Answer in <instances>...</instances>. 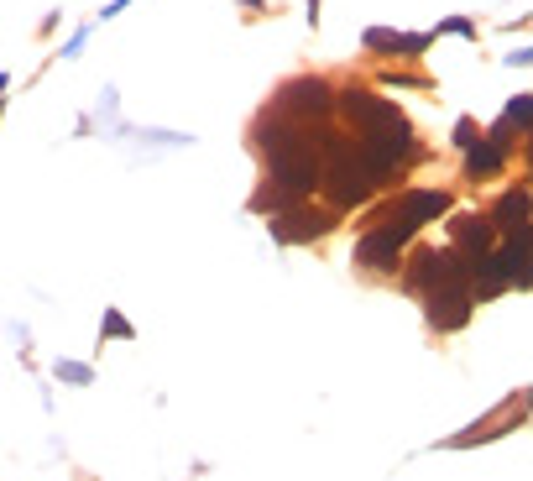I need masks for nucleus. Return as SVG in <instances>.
<instances>
[{
  "mask_svg": "<svg viewBox=\"0 0 533 481\" xmlns=\"http://www.w3.org/2000/svg\"><path fill=\"white\" fill-rule=\"evenodd\" d=\"M262 147H267V163H272V189H277V199H304L309 189H319L324 136L267 126V131H262Z\"/></svg>",
  "mask_w": 533,
  "mask_h": 481,
  "instance_id": "obj_1",
  "label": "nucleus"
},
{
  "mask_svg": "<svg viewBox=\"0 0 533 481\" xmlns=\"http://www.w3.org/2000/svg\"><path fill=\"white\" fill-rule=\"evenodd\" d=\"M319 183H324V194H330L335 210H351V204H361L366 194H372V173H366V163L351 152V147H340L324 136V163H319Z\"/></svg>",
  "mask_w": 533,
  "mask_h": 481,
  "instance_id": "obj_2",
  "label": "nucleus"
},
{
  "mask_svg": "<svg viewBox=\"0 0 533 481\" xmlns=\"http://www.w3.org/2000/svg\"><path fill=\"white\" fill-rule=\"evenodd\" d=\"M408 236H413L408 225L387 220V225H377V231H366V236H361L356 262H361V267H392V262L403 257V241H408Z\"/></svg>",
  "mask_w": 533,
  "mask_h": 481,
  "instance_id": "obj_3",
  "label": "nucleus"
},
{
  "mask_svg": "<svg viewBox=\"0 0 533 481\" xmlns=\"http://www.w3.org/2000/svg\"><path fill=\"white\" fill-rule=\"evenodd\" d=\"M450 210V194H439V189H419V194H403L392 210L382 215V220H398V225H408V231H419V225H429V220H439Z\"/></svg>",
  "mask_w": 533,
  "mask_h": 481,
  "instance_id": "obj_4",
  "label": "nucleus"
},
{
  "mask_svg": "<svg viewBox=\"0 0 533 481\" xmlns=\"http://www.w3.org/2000/svg\"><path fill=\"white\" fill-rule=\"evenodd\" d=\"M429 319L439 330H460L471 319V283H450V288H429Z\"/></svg>",
  "mask_w": 533,
  "mask_h": 481,
  "instance_id": "obj_5",
  "label": "nucleus"
},
{
  "mask_svg": "<svg viewBox=\"0 0 533 481\" xmlns=\"http://www.w3.org/2000/svg\"><path fill=\"white\" fill-rule=\"evenodd\" d=\"M340 105H345V116H351V121H361V131H377V126L403 121V116H398V110H392L387 100L366 95V89H345V95H340Z\"/></svg>",
  "mask_w": 533,
  "mask_h": 481,
  "instance_id": "obj_6",
  "label": "nucleus"
},
{
  "mask_svg": "<svg viewBox=\"0 0 533 481\" xmlns=\"http://www.w3.org/2000/svg\"><path fill=\"white\" fill-rule=\"evenodd\" d=\"M283 110L288 116H324L330 110V84L324 79H298L283 89Z\"/></svg>",
  "mask_w": 533,
  "mask_h": 481,
  "instance_id": "obj_7",
  "label": "nucleus"
},
{
  "mask_svg": "<svg viewBox=\"0 0 533 481\" xmlns=\"http://www.w3.org/2000/svg\"><path fill=\"white\" fill-rule=\"evenodd\" d=\"M330 225H335V215H319V210H293V215H283V220H277V236H283V241H298V236H324V231H330Z\"/></svg>",
  "mask_w": 533,
  "mask_h": 481,
  "instance_id": "obj_8",
  "label": "nucleus"
},
{
  "mask_svg": "<svg viewBox=\"0 0 533 481\" xmlns=\"http://www.w3.org/2000/svg\"><path fill=\"white\" fill-rule=\"evenodd\" d=\"M497 225L507 236H518V231H528V194L518 189V194H507L502 204H497Z\"/></svg>",
  "mask_w": 533,
  "mask_h": 481,
  "instance_id": "obj_9",
  "label": "nucleus"
},
{
  "mask_svg": "<svg viewBox=\"0 0 533 481\" xmlns=\"http://www.w3.org/2000/svg\"><path fill=\"white\" fill-rule=\"evenodd\" d=\"M497 168H502L497 147H476V152H471V173H497Z\"/></svg>",
  "mask_w": 533,
  "mask_h": 481,
  "instance_id": "obj_10",
  "label": "nucleus"
}]
</instances>
